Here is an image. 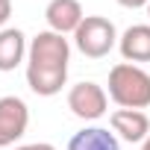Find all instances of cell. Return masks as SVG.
I'll list each match as a JSON object with an SVG mask.
<instances>
[{
  "instance_id": "3957f363",
  "label": "cell",
  "mask_w": 150,
  "mask_h": 150,
  "mask_svg": "<svg viewBox=\"0 0 150 150\" xmlns=\"http://www.w3.org/2000/svg\"><path fill=\"white\" fill-rule=\"evenodd\" d=\"M118 30L109 18L103 15H86V21L77 27V33H74V44H77V50L88 59H103L109 56L115 47H118Z\"/></svg>"
},
{
  "instance_id": "5bb4252c",
  "label": "cell",
  "mask_w": 150,
  "mask_h": 150,
  "mask_svg": "<svg viewBox=\"0 0 150 150\" xmlns=\"http://www.w3.org/2000/svg\"><path fill=\"white\" fill-rule=\"evenodd\" d=\"M147 18H150V3H147Z\"/></svg>"
},
{
  "instance_id": "9c48e42d",
  "label": "cell",
  "mask_w": 150,
  "mask_h": 150,
  "mask_svg": "<svg viewBox=\"0 0 150 150\" xmlns=\"http://www.w3.org/2000/svg\"><path fill=\"white\" fill-rule=\"evenodd\" d=\"M27 35L18 30V27H6L0 30V71H15L24 59H27Z\"/></svg>"
},
{
  "instance_id": "7c38bea8",
  "label": "cell",
  "mask_w": 150,
  "mask_h": 150,
  "mask_svg": "<svg viewBox=\"0 0 150 150\" xmlns=\"http://www.w3.org/2000/svg\"><path fill=\"white\" fill-rule=\"evenodd\" d=\"M15 150H56V147L47 144V141H35V144H21V147H15Z\"/></svg>"
},
{
  "instance_id": "277c9868",
  "label": "cell",
  "mask_w": 150,
  "mask_h": 150,
  "mask_svg": "<svg viewBox=\"0 0 150 150\" xmlns=\"http://www.w3.org/2000/svg\"><path fill=\"white\" fill-rule=\"evenodd\" d=\"M68 109L80 121H97L109 109V94L103 91V86L83 80L77 86H71V91H68Z\"/></svg>"
},
{
  "instance_id": "4fadbf2b",
  "label": "cell",
  "mask_w": 150,
  "mask_h": 150,
  "mask_svg": "<svg viewBox=\"0 0 150 150\" xmlns=\"http://www.w3.org/2000/svg\"><path fill=\"white\" fill-rule=\"evenodd\" d=\"M141 150H150V135H147V138L141 141Z\"/></svg>"
},
{
  "instance_id": "7a4b0ae2",
  "label": "cell",
  "mask_w": 150,
  "mask_h": 150,
  "mask_svg": "<svg viewBox=\"0 0 150 150\" xmlns=\"http://www.w3.org/2000/svg\"><path fill=\"white\" fill-rule=\"evenodd\" d=\"M109 97L121 109L150 106V74L132 62H118L109 71Z\"/></svg>"
},
{
  "instance_id": "8992f818",
  "label": "cell",
  "mask_w": 150,
  "mask_h": 150,
  "mask_svg": "<svg viewBox=\"0 0 150 150\" xmlns=\"http://www.w3.org/2000/svg\"><path fill=\"white\" fill-rule=\"evenodd\" d=\"M44 21H47V30L68 35V33H77V27L86 21V12L80 0H50L44 9Z\"/></svg>"
},
{
  "instance_id": "52a82bcc",
  "label": "cell",
  "mask_w": 150,
  "mask_h": 150,
  "mask_svg": "<svg viewBox=\"0 0 150 150\" xmlns=\"http://www.w3.org/2000/svg\"><path fill=\"white\" fill-rule=\"evenodd\" d=\"M109 124H112V132L129 144H141L150 135V118L141 109H115L109 115Z\"/></svg>"
},
{
  "instance_id": "6da1fadb",
  "label": "cell",
  "mask_w": 150,
  "mask_h": 150,
  "mask_svg": "<svg viewBox=\"0 0 150 150\" xmlns=\"http://www.w3.org/2000/svg\"><path fill=\"white\" fill-rule=\"evenodd\" d=\"M68 62H71V44L65 35L53 30H41L33 35L27 50V86L38 97H53L68 83Z\"/></svg>"
},
{
  "instance_id": "ba28073f",
  "label": "cell",
  "mask_w": 150,
  "mask_h": 150,
  "mask_svg": "<svg viewBox=\"0 0 150 150\" xmlns=\"http://www.w3.org/2000/svg\"><path fill=\"white\" fill-rule=\"evenodd\" d=\"M118 50L124 62H150V24H132L118 38Z\"/></svg>"
},
{
  "instance_id": "5b68a950",
  "label": "cell",
  "mask_w": 150,
  "mask_h": 150,
  "mask_svg": "<svg viewBox=\"0 0 150 150\" xmlns=\"http://www.w3.org/2000/svg\"><path fill=\"white\" fill-rule=\"evenodd\" d=\"M27 127H30L27 103L15 94L0 97V147H12L18 138H24Z\"/></svg>"
},
{
  "instance_id": "8fae6325",
  "label": "cell",
  "mask_w": 150,
  "mask_h": 150,
  "mask_svg": "<svg viewBox=\"0 0 150 150\" xmlns=\"http://www.w3.org/2000/svg\"><path fill=\"white\" fill-rule=\"evenodd\" d=\"M118 3H121L124 9H147L150 0H118Z\"/></svg>"
},
{
  "instance_id": "30bf717a",
  "label": "cell",
  "mask_w": 150,
  "mask_h": 150,
  "mask_svg": "<svg viewBox=\"0 0 150 150\" xmlns=\"http://www.w3.org/2000/svg\"><path fill=\"white\" fill-rule=\"evenodd\" d=\"M68 150H121V141L106 127H86L71 135Z\"/></svg>"
}]
</instances>
